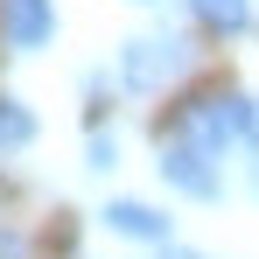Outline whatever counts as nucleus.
<instances>
[{
    "label": "nucleus",
    "instance_id": "nucleus-1",
    "mask_svg": "<svg viewBox=\"0 0 259 259\" xmlns=\"http://www.w3.org/2000/svg\"><path fill=\"white\" fill-rule=\"evenodd\" d=\"M161 182H168V189H182V196H196V203H217V189H224L217 154H210V147H196L189 133L161 140Z\"/></svg>",
    "mask_w": 259,
    "mask_h": 259
},
{
    "label": "nucleus",
    "instance_id": "nucleus-2",
    "mask_svg": "<svg viewBox=\"0 0 259 259\" xmlns=\"http://www.w3.org/2000/svg\"><path fill=\"white\" fill-rule=\"evenodd\" d=\"M182 70H189V42L182 35H147V42H126V56H119L126 91H161Z\"/></svg>",
    "mask_w": 259,
    "mask_h": 259
},
{
    "label": "nucleus",
    "instance_id": "nucleus-3",
    "mask_svg": "<svg viewBox=\"0 0 259 259\" xmlns=\"http://www.w3.org/2000/svg\"><path fill=\"white\" fill-rule=\"evenodd\" d=\"M0 35L14 49H42L56 35V7L49 0H0Z\"/></svg>",
    "mask_w": 259,
    "mask_h": 259
},
{
    "label": "nucleus",
    "instance_id": "nucleus-4",
    "mask_svg": "<svg viewBox=\"0 0 259 259\" xmlns=\"http://www.w3.org/2000/svg\"><path fill=\"white\" fill-rule=\"evenodd\" d=\"M105 231H119V238H147V245H168V217L147 210V203H105Z\"/></svg>",
    "mask_w": 259,
    "mask_h": 259
},
{
    "label": "nucleus",
    "instance_id": "nucleus-5",
    "mask_svg": "<svg viewBox=\"0 0 259 259\" xmlns=\"http://www.w3.org/2000/svg\"><path fill=\"white\" fill-rule=\"evenodd\" d=\"M189 14L203 28H217V35H245L252 28V0H189Z\"/></svg>",
    "mask_w": 259,
    "mask_h": 259
},
{
    "label": "nucleus",
    "instance_id": "nucleus-6",
    "mask_svg": "<svg viewBox=\"0 0 259 259\" xmlns=\"http://www.w3.org/2000/svg\"><path fill=\"white\" fill-rule=\"evenodd\" d=\"M28 140H35V112H28L21 98H0V154L28 147Z\"/></svg>",
    "mask_w": 259,
    "mask_h": 259
},
{
    "label": "nucleus",
    "instance_id": "nucleus-7",
    "mask_svg": "<svg viewBox=\"0 0 259 259\" xmlns=\"http://www.w3.org/2000/svg\"><path fill=\"white\" fill-rule=\"evenodd\" d=\"M119 161V140L112 133H91V168H112Z\"/></svg>",
    "mask_w": 259,
    "mask_h": 259
},
{
    "label": "nucleus",
    "instance_id": "nucleus-8",
    "mask_svg": "<svg viewBox=\"0 0 259 259\" xmlns=\"http://www.w3.org/2000/svg\"><path fill=\"white\" fill-rule=\"evenodd\" d=\"M0 259H21V238L14 231H0Z\"/></svg>",
    "mask_w": 259,
    "mask_h": 259
},
{
    "label": "nucleus",
    "instance_id": "nucleus-9",
    "mask_svg": "<svg viewBox=\"0 0 259 259\" xmlns=\"http://www.w3.org/2000/svg\"><path fill=\"white\" fill-rule=\"evenodd\" d=\"M161 259H196V252H175V245H168V252H161Z\"/></svg>",
    "mask_w": 259,
    "mask_h": 259
}]
</instances>
